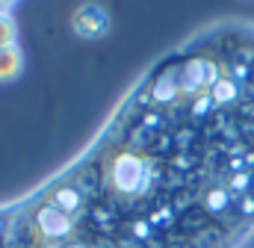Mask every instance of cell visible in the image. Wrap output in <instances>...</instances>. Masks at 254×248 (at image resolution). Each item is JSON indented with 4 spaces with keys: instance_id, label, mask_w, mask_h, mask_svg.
I'll return each instance as SVG.
<instances>
[{
    "instance_id": "cell-2",
    "label": "cell",
    "mask_w": 254,
    "mask_h": 248,
    "mask_svg": "<svg viewBox=\"0 0 254 248\" xmlns=\"http://www.w3.org/2000/svg\"><path fill=\"white\" fill-rule=\"evenodd\" d=\"M24 68V60H21V48H3L0 51V83H9L21 74Z\"/></svg>"
},
{
    "instance_id": "cell-4",
    "label": "cell",
    "mask_w": 254,
    "mask_h": 248,
    "mask_svg": "<svg viewBox=\"0 0 254 248\" xmlns=\"http://www.w3.org/2000/svg\"><path fill=\"white\" fill-rule=\"evenodd\" d=\"M12 3H15V0H0V12H9V9H12Z\"/></svg>"
},
{
    "instance_id": "cell-1",
    "label": "cell",
    "mask_w": 254,
    "mask_h": 248,
    "mask_svg": "<svg viewBox=\"0 0 254 248\" xmlns=\"http://www.w3.org/2000/svg\"><path fill=\"white\" fill-rule=\"evenodd\" d=\"M110 30H113V15L101 3H80L71 12V33L83 42H98L110 36Z\"/></svg>"
},
{
    "instance_id": "cell-3",
    "label": "cell",
    "mask_w": 254,
    "mask_h": 248,
    "mask_svg": "<svg viewBox=\"0 0 254 248\" xmlns=\"http://www.w3.org/2000/svg\"><path fill=\"white\" fill-rule=\"evenodd\" d=\"M18 45V27L12 12H0V51L3 48H15Z\"/></svg>"
}]
</instances>
